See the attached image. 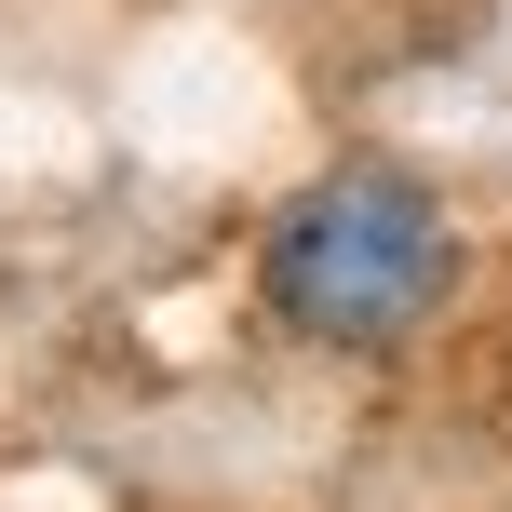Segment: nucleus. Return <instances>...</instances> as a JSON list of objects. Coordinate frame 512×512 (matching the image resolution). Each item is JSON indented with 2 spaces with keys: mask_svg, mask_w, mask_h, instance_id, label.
<instances>
[{
  "mask_svg": "<svg viewBox=\"0 0 512 512\" xmlns=\"http://www.w3.org/2000/svg\"><path fill=\"white\" fill-rule=\"evenodd\" d=\"M256 283H270V310H283L297 337H324V351H391V337H418V324L445 310V283H459V230H445V203H432L418 176L351 162V176H324V189L283 203Z\"/></svg>",
  "mask_w": 512,
  "mask_h": 512,
  "instance_id": "nucleus-1",
  "label": "nucleus"
}]
</instances>
